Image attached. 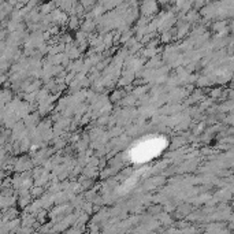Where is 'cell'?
<instances>
[{"instance_id": "cell-3", "label": "cell", "mask_w": 234, "mask_h": 234, "mask_svg": "<svg viewBox=\"0 0 234 234\" xmlns=\"http://www.w3.org/2000/svg\"><path fill=\"white\" fill-rule=\"evenodd\" d=\"M41 193H44V190H43V188H41V186L33 189V196H40Z\"/></svg>"}, {"instance_id": "cell-1", "label": "cell", "mask_w": 234, "mask_h": 234, "mask_svg": "<svg viewBox=\"0 0 234 234\" xmlns=\"http://www.w3.org/2000/svg\"><path fill=\"white\" fill-rule=\"evenodd\" d=\"M125 96H126L125 90H115V92L112 93V96H111V100H112V101H118V100L123 99Z\"/></svg>"}, {"instance_id": "cell-2", "label": "cell", "mask_w": 234, "mask_h": 234, "mask_svg": "<svg viewBox=\"0 0 234 234\" xmlns=\"http://www.w3.org/2000/svg\"><path fill=\"white\" fill-rule=\"evenodd\" d=\"M162 205H152L148 208V212L149 214H159V212H162Z\"/></svg>"}]
</instances>
